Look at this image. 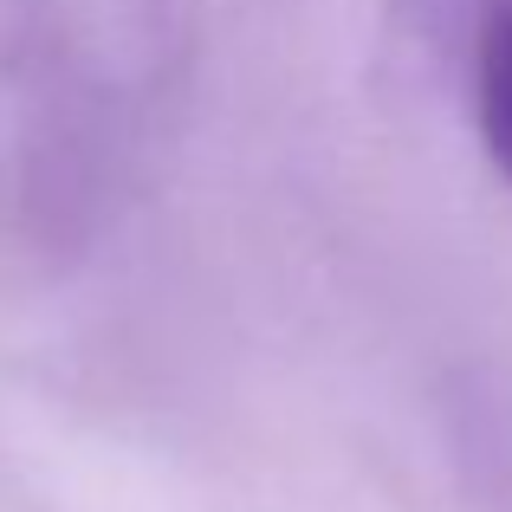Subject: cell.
Returning a JSON list of instances; mask_svg holds the SVG:
<instances>
[{
	"mask_svg": "<svg viewBox=\"0 0 512 512\" xmlns=\"http://www.w3.org/2000/svg\"><path fill=\"white\" fill-rule=\"evenodd\" d=\"M480 137L512 182V13H500L480 39Z\"/></svg>",
	"mask_w": 512,
	"mask_h": 512,
	"instance_id": "cell-1",
	"label": "cell"
}]
</instances>
